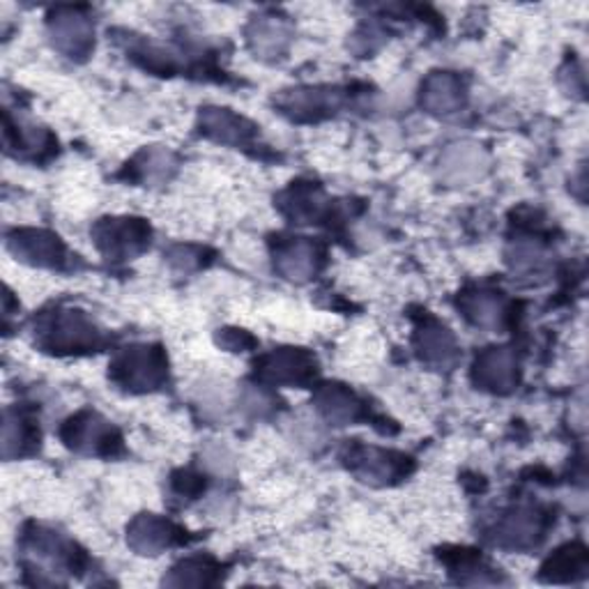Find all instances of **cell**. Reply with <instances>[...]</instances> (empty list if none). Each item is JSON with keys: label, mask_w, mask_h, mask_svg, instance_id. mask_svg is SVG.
<instances>
[{"label": "cell", "mask_w": 589, "mask_h": 589, "mask_svg": "<svg viewBox=\"0 0 589 589\" xmlns=\"http://www.w3.org/2000/svg\"><path fill=\"white\" fill-rule=\"evenodd\" d=\"M252 42L256 47V51L274 55V53H282L288 38L284 33V28L278 26L276 21H261L256 23V33L252 35Z\"/></svg>", "instance_id": "23"}, {"label": "cell", "mask_w": 589, "mask_h": 589, "mask_svg": "<svg viewBox=\"0 0 589 589\" xmlns=\"http://www.w3.org/2000/svg\"><path fill=\"white\" fill-rule=\"evenodd\" d=\"M415 344H417L422 359H426L428 364L447 366L456 359V341H454L451 332L447 327H443L440 323L430 321L424 327H419Z\"/></svg>", "instance_id": "14"}, {"label": "cell", "mask_w": 589, "mask_h": 589, "mask_svg": "<svg viewBox=\"0 0 589 589\" xmlns=\"http://www.w3.org/2000/svg\"><path fill=\"white\" fill-rule=\"evenodd\" d=\"M102 334L79 312H58L40 325V344L53 353H88L100 346Z\"/></svg>", "instance_id": "1"}, {"label": "cell", "mask_w": 589, "mask_h": 589, "mask_svg": "<svg viewBox=\"0 0 589 589\" xmlns=\"http://www.w3.org/2000/svg\"><path fill=\"white\" fill-rule=\"evenodd\" d=\"M40 440L38 430L33 426V422L26 419L23 415H12L8 413V419H6V456L10 458L12 454H23L26 449L33 447V443Z\"/></svg>", "instance_id": "19"}, {"label": "cell", "mask_w": 589, "mask_h": 589, "mask_svg": "<svg viewBox=\"0 0 589 589\" xmlns=\"http://www.w3.org/2000/svg\"><path fill=\"white\" fill-rule=\"evenodd\" d=\"M475 383L488 392H511L518 385V359L511 348H490L477 357Z\"/></svg>", "instance_id": "7"}, {"label": "cell", "mask_w": 589, "mask_h": 589, "mask_svg": "<svg viewBox=\"0 0 589 589\" xmlns=\"http://www.w3.org/2000/svg\"><path fill=\"white\" fill-rule=\"evenodd\" d=\"M318 410L325 415V419L334 422L336 426H346L362 415V403L355 398V394L341 385H325L316 394Z\"/></svg>", "instance_id": "15"}, {"label": "cell", "mask_w": 589, "mask_h": 589, "mask_svg": "<svg viewBox=\"0 0 589 589\" xmlns=\"http://www.w3.org/2000/svg\"><path fill=\"white\" fill-rule=\"evenodd\" d=\"M134 169L141 173L139 180L143 182L145 180L152 182L154 177L164 180L169 177V171L173 169V158H171V152H164V150H148L136 160Z\"/></svg>", "instance_id": "22"}, {"label": "cell", "mask_w": 589, "mask_h": 589, "mask_svg": "<svg viewBox=\"0 0 589 589\" xmlns=\"http://www.w3.org/2000/svg\"><path fill=\"white\" fill-rule=\"evenodd\" d=\"M334 95L332 92H323V90H297L295 95L291 98V102H286V109L293 115H302V113H312L314 118L323 111L334 109Z\"/></svg>", "instance_id": "20"}, {"label": "cell", "mask_w": 589, "mask_h": 589, "mask_svg": "<svg viewBox=\"0 0 589 589\" xmlns=\"http://www.w3.org/2000/svg\"><path fill=\"white\" fill-rule=\"evenodd\" d=\"M49 30L53 47L70 58H85L92 44H95V40H92L95 38L92 23L77 10H58L49 19Z\"/></svg>", "instance_id": "6"}, {"label": "cell", "mask_w": 589, "mask_h": 589, "mask_svg": "<svg viewBox=\"0 0 589 589\" xmlns=\"http://www.w3.org/2000/svg\"><path fill=\"white\" fill-rule=\"evenodd\" d=\"M422 104L430 113H454L465 104V88L454 74L438 72L426 79L422 90Z\"/></svg>", "instance_id": "13"}, {"label": "cell", "mask_w": 589, "mask_h": 589, "mask_svg": "<svg viewBox=\"0 0 589 589\" xmlns=\"http://www.w3.org/2000/svg\"><path fill=\"white\" fill-rule=\"evenodd\" d=\"M180 530L158 516H139L130 525V546L141 555H160L162 550L175 546L180 541Z\"/></svg>", "instance_id": "11"}, {"label": "cell", "mask_w": 589, "mask_h": 589, "mask_svg": "<svg viewBox=\"0 0 589 589\" xmlns=\"http://www.w3.org/2000/svg\"><path fill=\"white\" fill-rule=\"evenodd\" d=\"M546 518L532 507H522L507 514L500 525L495 541L505 548H532L544 539Z\"/></svg>", "instance_id": "8"}, {"label": "cell", "mask_w": 589, "mask_h": 589, "mask_svg": "<svg viewBox=\"0 0 589 589\" xmlns=\"http://www.w3.org/2000/svg\"><path fill=\"white\" fill-rule=\"evenodd\" d=\"M12 252L33 265L58 267L65 261V246L55 235L44 231H21L10 240Z\"/></svg>", "instance_id": "10"}, {"label": "cell", "mask_w": 589, "mask_h": 589, "mask_svg": "<svg viewBox=\"0 0 589 589\" xmlns=\"http://www.w3.org/2000/svg\"><path fill=\"white\" fill-rule=\"evenodd\" d=\"M203 132L216 141L224 143H244L254 134V128L244 118L226 111V109H207L201 115Z\"/></svg>", "instance_id": "16"}, {"label": "cell", "mask_w": 589, "mask_h": 589, "mask_svg": "<svg viewBox=\"0 0 589 589\" xmlns=\"http://www.w3.org/2000/svg\"><path fill=\"white\" fill-rule=\"evenodd\" d=\"M63 440L81 454L95 456L115 454L122 443L118 430L95 413H81L72 417L63 428Z\"/></svg>", "instance_id": "3"}, {"label": "cell", "mask_w": 589, "mask_h": 589, "mask_svg": "<svg viewBox=\"0 0 589 589\" xmlns=\"http://www.w3.org/2000/svg\"><path fill=\"white\" fill-rule=\"evenodd\" d=\"M406 460L410 458L394 454V451H380V449H370V447L351 449V468L364 481L387 484L392 479L408 475Z\"/></svg>", "instance_id": "9"}, {"label": "cell", "mask_w": 589, "mask_h": 589, "mask_svg": "<svg viewBox=\"0 0 589 589\" xmlns=\"http://www.w3.org/2000/svg\"><path fill=\"white\" fill-rule=\"evenodd\" d=\"M216 567L210 560H187L173 569L169 585H210L214 582Z\"/></svg>", "instance_id": "21"}, {"label": "cell", "mask_w": 589, "mask_h": 589, "mask_svg": "<svg viewBox=\"0 0 589 589\" xmlns=\"http://www.w3.org/2000/svg\"><path fill=\"white\" fill-rule=\"evenodd\" d=\"M95 242L109 258H132L150 244V226L143 220H106L95 226Z\"/></svg>", "instance_id": "4"}, {"label": "cell", "mask_w": 589, "mask_h": 589, "mask_svg": "<svg viewBox=\"0 0 589 589\" xmlns=\"http://www.w3.org/2000/svg\"><path fill=\"white\" fill-rule=\"evenodd\" d=\"M111 378L132 392L154 389L166 380V357L160 348H128L115 357L111 366Z\"/></svg>", "instance_id": "2"}, {"label": "cell", "mask_w": 589, "mask_h": 589, "mask_svg": "<svg viewBox=\"0 0 589 589\" xmlns=\"http://www.w3.org/2000/svg\"><path fill=\"white\" fill-rule=\"evenodd\" d=\"M463 308H465V316L481 327H502L505 316H507L505 302L492 293H479V295L465 297Z\"/></svg>", "instance_id": "18"}, {"label": "cell", "mask_w": 589, "mask_h": 589, "mask_svg": "<svg viewBox=\"0 0 589 589\" xmlns=\"http://www.w3.org/2000/svg\"><path fill=\"white\" fill-rule=\"evenodd\" d=\"M587 550L582 546H565L557 550L544 567V576L552 582H571L585 576Z\"/></svg>", "instance_id": "17"}, {"label": "cell", "mask_w": 589, "mask_h": 589, "mask_svg": "<svg viewBox=\"0 0 589 589\" xmlns=\"http://www.w3.org/2000/svg\"><path fill=\"white\" fill-rule=\"evenodd\" d=\"M276 267L284 276L297 278V282H304V278L314 276L323 263V252L318 250V244L308 242L304 237H295L291 242H282L276 250Z\"/></svg>", "instance_id": "12"}, {"label": "cell", "mask_w": 589, "mask_h": 589, "mask_svg": "<svg viewBox=\"0 0 589 589\" xmlns=\"http://www.w3.org/2000/svg\"><path fill=\"white\" fill-rule=\"evenodd\" d=\"M316 374V359L297 348H282L265 355L258 364V376L274 385H304Z\"/></svg>", "instance_id": "5"}]
</instances>
